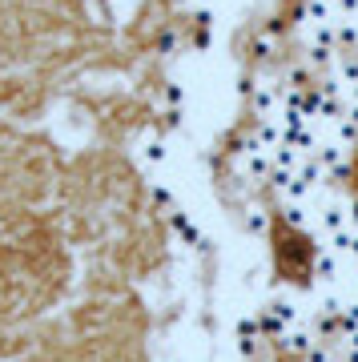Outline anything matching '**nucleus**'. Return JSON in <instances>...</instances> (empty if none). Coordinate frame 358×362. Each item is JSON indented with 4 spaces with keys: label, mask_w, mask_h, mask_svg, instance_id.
Returning a JSON list of instances; mask_svg holds the SVG:
<instances>
[{
    "label": "nucleus",
    "mask_w": 358,
    "mask_h": 362,
    "mask_svg": "<svg viewBox=\"0 0 358 362\" xmlns=\"http://www.w3.org/2000/svg\"><path fill=\"white\" fill-rule=\"evenodd\" d=\"M250 101H254L258 117H278L282 113V89L274 85V81H258L254 93H250Z\"/></svg>",
    "instance_id": "nucleus-1"
},
{
    "label": "nucleus",
    "mask_w": 358,
    "mask_h": 362,
    "mask_svg": "<svg viewBox=\"0 0 358 362\" xmlns=\"http://www.w3.org/2000/svg\"><path fill=\"white\" fill-rule=\"evenodd\" d=\"M145 161H157V165H161V161H166V141H149L145 145Z\"/></svg>",
    "instance_id": "nucleus-2"
}]
</instances>
